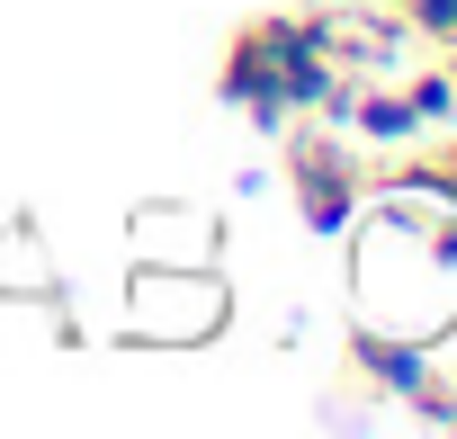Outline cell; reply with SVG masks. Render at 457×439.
<instances>
[{"label":"cell","mask_w":457,"mask_h":439,"mask_svg":"<svg viewBox=\"0 0 457 439\" xmlns=\"http://www.w3.org/2000/svg\"><path fill=\"white\" fill-rule=\"evenodd\" d=\"M287 170H296V197H305V215H314V225H341V215L359 206V162H350L341 144L305 135V144L287 153Z\"/></svg>","instance_id":"1"},{"label":"cell","mask_w":457,"mask_h":439,"mask_svg":"<svg viewBox=\"0 0 457 439\" xmlns=\"http://www.w3.org/2000/svg\"><path fill=\"white\" fill-rule=\"evenodd\" d=\"M135 314H144L153 341H188V332H215L224 287H197V278H144V287H135Z\"/></svg>","instance_id":"2"},{"label":"cell","mask_w":457,"mask_h":439,"mask_svg":"<svg viewBox=\"0 0 457 439\" xmlns=\"http://www.w3.org/2000/svg\"><path fill=\"white\" fill-rule=\"evenodd\" d=\"M377 10H403V0H377Z\"/></svg>","instance_id":"4"},{"label":"cell","mask_w":457,"mask_h":439,"mask_svg":"<svg viewBox=\"0 0 457 439\" xmlns=\"http://www.w3.org/2000/svg\"><path fill=\"white\" fill-rule=\"evenodd\" d=\"M403 28L430 46H457V0H403Z\"/></svg>","instance_id":"3"}]
</instances>
